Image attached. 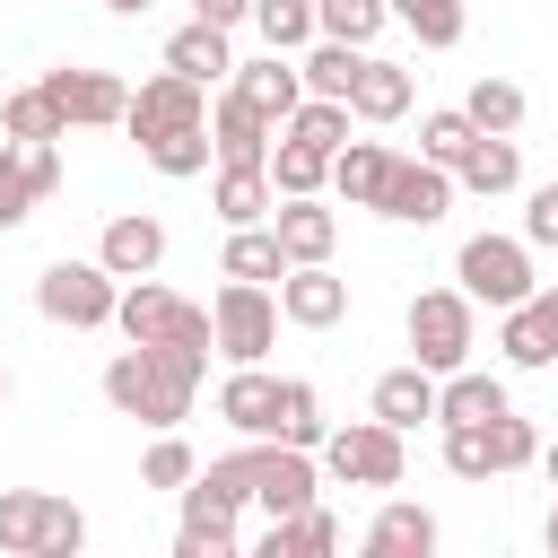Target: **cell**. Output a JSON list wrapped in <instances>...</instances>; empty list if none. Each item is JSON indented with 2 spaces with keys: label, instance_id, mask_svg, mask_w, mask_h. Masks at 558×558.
<instances>
[{
  "label": "cell",
  "instance_id": "obj_34",
  "mask_svg": "<svg viewBox=\"0 0 558 558\" xmlns=\"http://www.w3.org/2000/svg\"><path fill=\"white\" fill-rule=\"evenodd\" d=\"M323 436H331V418H323V392H314L305 375H288V384H279V445H305V453H323Z\"/></svg>",
  "mask_w": 558,
  "mask_h": 558
},
{
  "label": "cell",
  "instance_id": "obj_11",
  "mask_svg": "<svg viewBox=\"0 0 558 558\" xmlns=\"http://www.w3.org/2000/svg\"><path fill=\"white\" fill-rule=\"evenodd\" d=\"M44 96L61 105L70 131H113V122L131 113V87H122L113 70H70V61H61V70H44Z\"/></svg>",
  "mask_w": 558,
  "mask_h": 558
},
{
  "label": "cell",
  "instance_id": "obj_21",
  "mask_svg": "<svg viewBox=\"0 0 558 558\" xmlns=\"http://www.w3.org/2000/svg\"><path fill=\"white\" fill-rule=\"evenodd\" d=\"M436 541H445V532H436V514H427V506L384 497V514L366 523V541H357V549H366V558H427Z\"/></svg>",
  "mask_w": 558,
  "mask_h": 558
},
{
  "label": "cell",
  "instance_id": "obj_31",
  "mask_svg": "<svg viewBox=\"0 0 558 558\" xmlns=\"http://www.w3.org/2000/svg\"><path fill=\"white\" fill-rule=\"evenodd\" d=\"M357 61H366V44L314 35V44L296 52V70H305V96H349V87H357Z\"/></svg>",
  "mask_w": 558,
  "mask_h": 558
},
{
  "label": "cell",
  "instance_id": "obj_35",
  "mask_svg": "<svg viewBox=\"0 0 558 558\" xmlns=\"http://www.w3.org/2000/svg\"><path fill=\"white\" fill-rule=\"evenodd\" d=\"M166 183H183V174H209V157H218V140H209V122H192V131H166V140H148L140 148Z\"/></svg>",
  "mask_w": 558,
  "mask_h": 558
},
{
  "label": "cell",
  "instance_id": "obj_41",
  "mask_svg": "<svg viewBox=\"0 0 558 558\" xmlns=\"http://www.w3.org/2000/svg\"><path fill=\"white\" fill-rule=\"evenodd\" d=\"M392 17L427 44V52H445V44H462V0H392Z\"/></svg>",
  "mask_w": 558,
  "mask_h": 558
},
{
  "label": "cell",
  "instance_id": "obj_25",
  "mask_svg": "<svg viewBox=\"0 0 558 558\" xmlns=\"http://www.w3.org/2000/svg\"><path fill=\"white\" fill-rule=\"evenodd\" d=\"M209 209H218L227 227H262V218L279 209V183H270V166H218V183H209Z\"/></svg>",
  "mask_w": 558,
  "mask_h": 558
},
{
  "label": "cell",
  "instance_id": "obj_6",
  "mask_svg": "<svg viewBox=\"0 0 558 558\" xmlns=\"http://www.w3.org/2000/svg\"><path fill=\"white\" fill-rule=\"evenodd\" d=\"M401 471H410L401 427H384L375 410L323 436V480H340V488H401Z\"/></svg>",
  "mask_w": 558,
  "mask_h": 558
},
{
  "label": "cell",
  "instance_id": "obj_29",
  "mask_svg": "<svg viewBox=\"0 0 558 558\" xmlns=\"http://www.w3.org/2000/svg\"><path fill=\"white\" fill-rule=\"evenodd\" d=\"M384 174H392V148H384V140H349V148L331 157V192H340L349 209H375V201H384Z\"/></svg>",
  "mask_w": 558,
  "mask_h": 558
},
{
  "label": "cell",
  "instance_id": "obj_46",
  "mask_svg": "<svg viewBox=\"0 0 558 558\" xmlns=\"http://www.w3.org/2000/svg\"><path fill=\"white\" fill-rule=\"evenodd\" d=\"M105 9H113V17H148V0H105Z\"/></svg>",
  "mask_w": 558,
  "mask_h": 558
},
{
  "label": "cell",
  "instance_id": "obj_9",
  "mask_svg": "<svg viewBox=\"0 0 558 558\" xmlns=\"http://www.w3.org/2000/svg\"><path fill=\"white\" fill-rule=\"evenodd\" d=\"M192 122H209V87L201 78H183V70H157V78H140L131 87V113H122V131L148 148V140H166V131H192Z\"/></svg>",
  "mask_w": 558,
  "mask_h": 558
},
{
  "label": "cell",
  "instance_id": "obj_33",
  "mask_svg": "<svg viewBox=\"0 0 558 558\" xmlns=\"http://www.w3.org/2000/svg\"><path fill=\"white\" fill-rule=\"evenodd\" d=\"M270 183H279V201H296V192H331V157L279 131V140H270Z\"/></svg>",
  "mask_w": 558,
  "mask_h": 558
},
{
  "label": "cell",
  "instance_id": "obj_30",
  "mask_svg": "<svg viewBox=\"0 0 558 558\" xmlns=\"http://www.w3.org/2000/svg\"><path fill=\"white\" fill-rule=\"evenodd\" d=\"M218 279H288V244L279 227H227V253H218Z\"/></svg>",
  "mask_w": 558,
  "mask_h": 558
},
{
  "label": "cell",
  "instance_id": "obj_48",
  "mask_svg": "<svg viewBox=\"0 0 558 558\" xmlns=\"http://www.w3.org/2000/svg\"><path fill=\"white\" fill-rule=\"evenodd\" d=\"M541 541H549V549H558V506H549V523H541Z\"/></svg>",
  "mask_w": 558,
  "mask_h": 558
},
{
  "label": "cell",
  "instance_id": "obj_13",
  "mask_svg": "<svg viewBox=\"0 0 558 558\" xmlns=\"http://www.w3.org/2000/svg\"><path fill=\"white\" fill-rule=\"evenodd\" d=\"M497 357L506 366H558V288H532L523 305L497 314Z\"/></svg>",
  "mask_w": 558,
  "mask_h": 558
},
{
  "label": "cell",
  "instance_id": "obj_4",
  "mask_svg": "<svg viewBox=\"0 0 558 558\" xmlns=\"http://www.w3.org/2000/svg\"><path fill=\"white\" fill-rule=\"evenodd\" d=\"M471 349H480V305H471V288H418V296H410V357L436 366V375H453V366H471Z\"/></svg>",
  "mask_w": 558,
  "mask_h": 558
},
{
  "label": "cell",
  "instance_id": "obj_20",
  "mask_svg": "<svg viewBox=\"0 0 558 558\" xmlns=\"http://www.w3.org/2000/svg\"><path fill=\"white\" fill-rule=\"evenodd\" d=\"M279 384H288V375L235 366V375L218 384V418H227L235 436H279Z\"/></svg>",
  "mask_w": 558,
  "mask_h": 558
},
{
  "label": "cell",
  "instance_id": "obj_40",
  "mask_svg": "<svg viewBox=\"0 0 558 558\" xmlns=\"http://www.w3.org/2000/svg\"><path fill=\"white\" fill-rule=\"evenodd\" d=\"M314 17H323V35H340V44H375V35L392 26V0H314Z\"/></svg>",
  "mask_w": 558,
  "mask_h": 558
},
{
  "label": "cell",
  "instance_id": "obj_47",
  "mask_svg": "<svg viewBox=\"0 0 558 558\" xmlns=\"http://www.w3.org/2000/svg\"><path fill=\"white\" fill-rule=\"evenodd\" d=\"M541 471H549V488H558V445H541Z\"/></svg>",
  "mask_w": 558,
  "mask_h": 558
},
{
  "label": "cell",
  "instance_id": "obj_45",
  "mask_svg": "<svg viewBox=\"0 0 558 558\" xmlns=\"http://www.w3.org/2000/svg\"><path fill=\"white\" fill-rule=\"evenodd\" d=\"M192 17H209V26H227V35H235V26L253 17V0H192Z\"/></svg>",
  "mask_w": 558,
  "mask_h": 558
},
{
  "label": "cell",
  "instance_id": "obj_44",
  "mask_svg": "<svg viewBox=\"0 0 558 558\" xmlns=\"http://www.w3.org/2000/svg\"><path fill=\"white\" fill-rule=\"evenodd\" d=\"M26 174H35V201H52V192H61V148H52V140L26 148Z\"/></svg>",
  "mask_w": 558,
  "mask_h": 558
},
{
  "label": "cell",
  "instance_id": "obj_28",
  "mask_svg": "<svg viewBox=\"0 0 558 558\" xmlns=\"http://www.w3.org/2000/svg\"><path fill=\"white\" fill-rule=\"evenodd\" d=\"M0 140H17V148L70 140V122H61V105L44 96V78H35V87H9V96H0Z\"/></svg>",
  "mask_w": 558,
  "mask_h": 558
},
{
  "label": "cell",
  "instance_id": "obj_50",
  "mask_svg": "<svg viewBox=\"0 0 558 558\" xmlns=\"http://www.w3.org/2000/svg\"><path fill=\"white\" fill-rule=\"evenodd\" d=\"M549 192H558V174H549Z\"/></svg>",
  "mask_w": 558,
  "mask_h": 558
},
{
  "label": "cell",
  "instance_id": "obj_43",
  "mask_svg": "<svg viewBox=\"0 0 558 558\" xmlns=\"http://www.w3.org/2000/svg\"><path fill=\"white\" fill-rule=\"evenodd\" d=\"M523 244H532V253H558V192H549V183H541L532 209H523Z\"/></svg>",
  "mask_w": 558,
  "mask_h": 558
},
{
  "label": "cell",
  "instance_id": "obj_49",
  "mask_svg": "<svg viewBox=\"0 0 558 558\" xmlns=\"http://www.w3.org/2000/svg\"><path fill=\"white\" fill-rule=\"evenodd\" d=\"M0 401H9V366H0Z\"/></svg>",
  "mask_w": 558,
  "mask_h": 558
},
{
  "label": "cell",
  "instance_id": "obj_19",
  "mask_svg": "<svg viewBox=\"0 0 558 558\" xmlns=\"http://www.w3.org/2000/svg\"><path fill=\"white\" fill-rule=\"evenodd\" d=\"M366 410H375L384 427H401V436H410L418 418H436V366H418V357H410V366H384V375H375V392H366Z\"/></svg>",
  "mask_w": 558,
  "mask_h": 558
},
{
  "label": "cell",
  "instance_id": "obj_14",
  "mask_svg": "<svg viewBox=\"0 0 558 558\" xmlns=\"http://www.w3.org/2000/svg\"><path fill=\"white\" fill-rule=\"evenodd\" d=\"M279 314H288L296 331H331V323L349 314V279H340L331 262H288V279H279Z\"/></svg>",
  "mask_w": 558,
  "mask_h": 558
},
{
  "label": "cell",
  "instance_id": "obj_32",
  "mask_svg": "<svg viewBox=\"0 0 558 558\" xmlns=\"http://www.w3.org/2000/svg\"><path fill=\"white\" fill-rule=\"evenodd\" d=\"M349 122H357V113H349V96H305L279 131H288V140H305V148H323V157H340V148H349Z\"/></svg>",
  "mask_w": 558,
  "mask_h": 558
},
{
  "label": "cell",
  "instance_id": "obj_17",
  "mask_svg": "<svg viewBox=\"0 0 558 558\" xmlns=\"http://www.w3.org/2000/svg\"><path fill=\"white\" fill-rule=\"evenodd\" d=\"M514 401H506V375H488V366H453V375H436V427H488V418H506Z\"/></svg>",
  "mask_w": 558,
  "mask_h": 558
},
{
  "label": "cell",
  "instance_id": "obj_23",
  "mask_svg": "<svg viewBox=\"0 0 558 558\" xmlns=\"http://www.w3.org/2000/svg\"><path fill=\"white\" fill-rule=\"evenodd\" d=\"M270 227H279L288 262H331V244H340V218L323 209V192H296V201H279V209H270Z\"/></svg>",
  "mask_w": 558,
  "mask_h": 558
},
{
  "label": "cell",
  "instance_id": "obj_51",
  "mask_svg": "<svg viewBox=\"0 0 558 558\" xmlns=\"http://www.w3.org/2000/svg\"><path fill=\"white\" fill-rule=\"evenodd\" d=\"M0 96H9V87H0Z\"/></svg>",
  "mask_w": 558,
  "mask_h": 558
},
{
  "label": "cell",
  "instance_id": "obj_42",
  "mask_svg": "<svg viewBox=\"0 0 558 558\" xmlns=\"http://www.w3.org/2000/svg\"><path fill=\"white\" fill-rule=\"evenodd\" d=\"M35 218V174H26V148L17 140H0V235L9 227H26Z\"/></svg>",
  "mask_w": 558,
  "mask_h": 558
},
{
  "label": "cell",
  "instance_id": "obj_27",
  "mask_svg": "<svg viewBox=\"0 0 558 558\" xmlns=\"http://www.w3.org/2000/svg\"><path fill=\"white\" fill-rule=\"evenodd\" d=\"M349 113H357V122H401V113H410V70L366 52V61H357V87H349Z\"/></svg>",
  "mask_w": 558,
  "mask_h": 558
},
{
  "label": "cell",
  "instance_id": "obj_18",
  "mask_svg": "<svg viewBox=\"0 0 558 558\" xmlns=\"http://www.w3.org/2000/svg\"><path fill=\"white\" fill-rule=\"evenodd\" d=\"M209 140H218V166H270L279 122H262V113L227 87V96H209Z\"/></svg>",
  "mask_w": 558,
  "mask_h": 558
},
{
  "label": "cell",
  "instance_id": "obj_37",
  "mask_svg": "<svg viewBox=\"0 0 558 558\" xmlns=\"http://www.w3.org/2000/svg\"><path fill=\"white\" fill-rule=\"evenodd\" d=\"M192 480H201V453H192L174 427H157V445L140 453V488H174V497H183Z\"/></svg>",
  "mask_w": 558,
  "mask_h": 558
},
{
  "label": "cell",
  "instance_id": "obj_10",
  "mask_svg": "<svg viewBox=\"0 0 558 558\" xmlns=\"http://www.w3.org/2000/svg\"><path fill=\"white\" fill-rule=\"evenodd\" d=\"M453 166H436V157H392V174H384V201H375V218H392V227H436L445 209H453Z\"/></svg>",
  "mask_w": 558,
  "mask_h": 558
},
{
  "label": "cell",
  "instance_id": "obj_2",
  "mask_svg": "<svg viewBox=\"0 0 558 558\" xmlns=\"http://www.w3.org/2000/svg\"><path fill=\"white\" fill-rule=\"evenodd\" d=\"M87 541V514L52 488H0V549L9 558H70Z\"/></svg>",
  "mask_w": 558,
  "mask_h": 558
},
{
  "label": "cell",
  "instance_id": "obj_16",
  "mask_svg": "<svg viewBox=\"0 0 558 558\" xmlns=\"http://www.w3.org/2000/svg\"><path fill=\"white\" fill-rule=\"evenodd\" d=\"M96 262H105L113 279H148V270H166V227H157L148 209H122V218H105Z\"/></svg>",
  "mask_w": 558,
  "mask_h": 558
},
{
  "label": "cell",
  "instance_id": "obj_3",
  "mask_svg": "<svg viewBox=\"0 0 558 558\" xmlns=\"http://www.w3.org/2000/svg\"><path fill=\"white\" fill-rule=\"evenodd\" d=\"M113 323H122V340H174V349H218V331H209V305H183L157 270L148 279H122V305H113Z\"/></svg>",
  "mask_w": 558,
  "mask_h": 558
},
{
  "label": "cell",
  "instance_id": "obj_8",
  "mask_svg": "<svg viewBox=\"0 0 558 558\" xmlns=\"http://www.w3.org/2000/svg\"><path fill=\"white\" fill-rule=\"evenodd\" d=\"M453 279L471 288V305H488V314H506V305H523L541 279H532V244L523 235H471L462 253H453Z\"/></svg>",
  "mask_w": 558,
  "mask_h": 558
},
{
  "label": "cell",
  "instance_id": "obj_26",
  "mask_svg": "<svg viewBox=\"0 0 558 558\" xmlns=\"http://www.w3.org/2000/svg\"><path fill=\"white\" fill-rule=\"evenodd\" d=\"M323 549H340V514L323 497L296 514H270V532H262V558H323Z\"/></svg>",
  "mask_w": 558,
  "mask_h": 558
},
{
  "label": "cell",
  "instance_id": "obj_36",
  "mask_svg": "<svg viewBox=\"0 0 558 558\" xmlns=\"http://www.w3.org/2000/svg\"><path fill=\"white\" fill-rule=\"evenodd\" d=\"M253 26H262V44H270V52H305V44L323 35L314 0H253Z\"/></svg>",
  "mask_w": 558,
  "mask_h": 558
},
{
  "label": "cell",
  "instance_id": "obj_39",
  "mask_svg": "<svg viewBox=\"0 0 558 558\" xmlns=\"http://www.w3.org/2000/svg\"><path fill=\"white\" fill-rule=\"evenodd\" d=\"M471 140H480V122H471L462 105H445V113H418V157H436V166H462V157H471Z\"/></svg>",
  "mask_w": 558,
  "mask_h": 558
},
{
  "label": "cell",
  "instance_id": "obj_24",
  "mask_svg": "<svg viewBox=\"0 0 558 558\" xmlns=\"http://www.w3.org/2000/svg\"><path fill=\"white\" fill-rule=\"evenodd\" d=\"M453 183H462V192H480V201L514 192V183H523V148H514V131H480V140H471V157L453 166Z\"/></svg>",
  "mask_w": 558,
  "mask_h": 558
},
{
  "label": "cell",
  "instance_id": "obj_12",
  "mask_svg": "<svg viewBox=\"0 0 558 558\" xmlns=\"http://www.w3.org/2000/svg\"><path fill=\"white\" fill-rule=\"evenodd\" d=\"M235 514H244L235 497H218L209 480H192L183 488V523H174V558H235V541H244Z\"/></svg>",
  "mask_w": 558,
  "mask_h": 558
},
{
  "label": "cell",
  "instance_id": "obj_1",
  "mask_svg": "<svg viewBox=\"0 0 558 558\" xmlns=\"http://www.w3.org/2000/svg\"><path fill=\"white\" fill-rule=\"evenodd\" d=\"M209 357L201 349H174V340H131L113 366H105V401L140 427H183L192 418V392H201Z\"/></svg>",
  "mask_w": 558,
  "mask_h": 558
},
{
  "label": "cell",
  "instance_id": "obj_7",
  "mask_svg": "<svg viewBox=\"0 0 558 558\" xmlns=\"http://www.w3.org/2000/svg\"><path fill=\"white\" fill-rule=\"evenodd\" d=\"M279 296L262 288V279H227L218 296H209V331H218V357L227 366H262L270 357V340H279Z\"/></svg>",
  "mask_w": 558,
  "mask_h": 558
},
{
  "label": "cell",
  "instance_id": "obj_38",
  "mask_svg": "<svg viewBox=\"0 0 558 558\" xmlns=\"http://www.w3.org/2000/svg\"><path fill=\"white\" fill-rule=\"evenodd\" d=\"M462 113H471L480 131H523V113H532V105H523V87H514V78H471Z\"/></svg>",
  "mask_w": 558,
  "mask_h": 558
},
{
  "label": "cell",
  "instance_id": "obj_5",
  "mask_svg": "<svg viewBox=\"0 0 558 558\" xmlns=\"http://www.w3.org/2000/svg\"><path fill=\"white\" fill-rule=\"evenodd\" d=\"M122 305V279L105 262H44L35 270V314L44 323H70V331H105Z\"/></svg>",
  "mask_w": 558,
  "mask_h": 558
},
{
  "label": "cell",
  "instance_id": "obj_22",
  "mask_svg": "<svg viewBox=\"0 0 558 558\" xmlns=\"http://www.w3.org/2000/svg\"><path fill=\"white\" fill-rule=\"evenodd\" d=\"M166 70H183V78H201V87L235 78V44H227V26H209V17L174 26V35H166Z\"/></svg>",
  "mask_w": 558,
  "mask_h": 558
},
{
  "label": "cell",
  "instance_id": "obj_15",
  "mask_svg": "<svg viewBox=\"0 0 558 558\" xmlns=\"http://www.w3.org/2000/svg\"><path fill=\"white\" fill-rule=\"evenodd\" d=\"M262 122H288L296 105H305V70H296V52H262V61H235V78H227Z\"/></svg>",
  "mask_w": 558,
  "mask_h": 558
}]
</instances>
